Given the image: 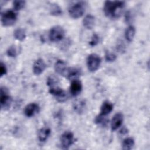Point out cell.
Returning <instances> with one entry per match:
<instances>
[{
    "mask_svg": "<svg viewBox=\"0 0 150 150\" xmlns=\"http://www.w3.org/2000/svg\"><path fill=\"white\" fill-rule=\"evenodd\" d=\"M125 7V2L121 1H106L103 11L105 15L110 19H117L122 14Z\"/></svg>",
    "mask_w": 150,
    "mask_h": 150,
    "instance_id": "1",
    "label": "cell"
},
{
    "mask_svg": "<svg viewBox=\"0 0 150 150\" xmlns=\"http://www.w3.org/2000/svg\"><path fill=\"white\" fill-rule=\"evenodd\" d=\"M86 2L79 1L71 5L69 9V15L73 19H78L81 17L85 12Z\"/></svg>",
    "mask_w": 150,
    "mask_h": 150,
    "instance_id": "2",
    "label": "cell"
},
{
    "mask_svg": "<svg viewBox=\"0 0 150 150\" xmlns=\"http://www.w3.org/2000/svg\"><path fill=\"white\" fill-rule=\"evenodd\" d=\"M17 13L13 10H7L1 15L2 26L9 27L13 25L17 20Z\"/></svg>",
    "mask_w": 150,
    "mask_h": 150,
    "instance_id": "3",
    "label": "cell"
},
{
    "mask_svg": "<svg viewBox=\"0 0 150 150\" xmlns=\"http://www.w3.org/2000/svg\"><path fill=\"white\" fill-rule=\"evenodd\" d=\"M65 31L60 26H54L52 27L49 33V38L51 42H57L61 41L64 37Z\"/></svg>",
    "mask_w": 150,
    "mask_h": 150,
    "instance_id": "4",
    "label": "cell"
},
{
    "mask_svg": "<svg viewBox=\"0 0 150 150\" xmlns=\"http://www.w3.org/2000/svg\"><path fill=\"white\" fill-rule=\"evenodd\" d=\"M101 62V59L98 54L96 53L89 54L87 58V66L88 70L90 72H95L99 69Z\"/></svg>",
    "mask_w": 150,
    "mask_h": 150,
    "instance_id": "5",
    "label": "cell"
},
{
    "mask_svg": "<svg viewBox=\"0 0 150 150\" xmlns=\"http://www.w3.org/2000/svg\"><path fill=\"white\" fill-rule=\"evenodd\" d=\"M0 91V103L1 107L2 110H6L8 109L12 103V98L9 94V91L8 88L2 86L1 87Z\"/></svg>",
    "mask_w": 150,
    "mask_h": 150,
    "instance_id": "6",
    "label": "cell"
},
{
    "mask_svg": "<svg viewBox=\"0 0 150 150\" xmlns=\"http://www.w3.org/2000/svg\"><path fill=\"white\" fill-rule=\"evenodd\" d=\"M49 92L50 93V94L56 97V99L57 101L60 103L66 101L68 98V95L67 93L59 86L49 88Z\"/></svg>",
    "mask_w": 150,
    "mask_h": 150,
    "instance_id": "7",
    "label": "cell"
},
{
    "mask_svg": "<svg viewBox=\"0 0 150 150\" xmlns=\"http://www.w3.org/2000/svg\"><path fill=\"white\" fill-rule=\"evenodd\" d=\"M74 142V135L69 131H65L60 137V144L63 149H68Z\"/></svg>",
    "mask_w": 150,
    "mask_h": 150,
    "instance_id": "8",
    "label": "cell"
},
{
    "mask_svg": "<svg viewBox=\"0 0 150 150\" xmlns=\"http://www.w3.org/2000/svg\"><path fill=\"white\" fill-rule=\"evenodd\" d=\"M40 111L39 105L35 103L28 104L24 109V114L27 117H32L38 113Z\"/></svg>",
    "mask_w": 150,
    "mask_h": 150,
    "instance_id": "9",
    "label": "cell"
},
{
    "mask_svg": "<svg viewBox=\"0 0 150 150\" xmlns=\"http://www.w3.org/2000/svg\"><path fill=\"white\" fill-rule=\"evenodd\" d=\"M124 116L121 112L116 113L112 117L111 122V128L112 131H115L120 128L123 122Z\"/></svg>",
    "mask_w": 150,
    "mask_h": 150,
    "instance_id": "10",
    "label": "cell"
},
{
    "mask_svg": "<svg viewBox=\"0 0 150 150\" xmlns=\"http://www.w3.org/2000/svg\"><path fill=\"white\" fill-rule=\"evenodd\" d=\"M81 74V70L76 67H68L67 70L66 71V73L65 74V76L69 79L74 80L78 79V78L80 77V76Z\"/></svg>",
    "mask_w": 150,
    "mask_h": 150,
    "instance_id": "11",
    "label": "cell"
},
{
    "mask_svg": "<svg viewBox=\"0 0 150 150\" xmlns=\"http://www.w3.org/2000/svg\"><path fill=\"white\" fill-rule=\"evenodd\" d=\"M46 67V65L42 59H38L35 61L33 64V71L36 75H40L42 74Z\"/></svg>",
    "mask_w": 150,
    "mask_h": 150,
    "instance_id": "12",
    "label": "cell"
},
{
    "mask_svg": "<svg viewBox=\"0 0 150 150\" xmlns=\"http://www.w3.org/2000/svg\"><path fill=\"white\" fill-rule=\"evenodd\" d=\"M83 88V86L81 82L78 79L74 80L71 81L70 91L72 96H78L81 91Z\"/></svg>",
    "mask_w": 150,
    "mask_h": 150,
    "instance_id": "13",
    "label": "cell"
},
{
    "mask_svg": "<svg viewBox=\"0 0 150 150\" xmlns=\"http://www.w3.org/2000/svg\"><path fill=\"white\" fill-rule=\"evenodd\" d=\"M54 67L56 72L62 76H65L68 69L66 62L62 60H57L54 64Z\"/></svg>",
    "mask_w": 150,
    "mask_h": 150,
    "instance_id": "14",
    "label": "cell"
},
{
    "mask_svg": "<svg viewBox=\"0 0 150 150\" xmlns=\"http://www.w3.org/2000/svg\"><path fill=\"white\" fill-rule=\"evenodd\" d=\"M73 107L77 113L81 114L85 111L86 108V101L83 99H78L74 101L73 104Z\"/></svg>",
    "mask_w": 150,
    "mask_h": 150,
    "instance_id": "15",
    "label": "cell"
},
{
    "mask_svg": "<svg viewBox=\"0 0 150 150\" xmlns=\"http://www.w3.org/2000/svg\"><path fill=\"white\" fill-rule=\"evenodd\" d=\"M113 110V105L109 101H105L103 103L100 108V114L106 116Z\"/></svg>",
    "mask_w": 150,
    "mask_h": 150,
    "instance_id": "16",
    "label": "cell"
},
{
    "mask_svg": "<svg viewBox=\"0 0 150 150\" xmlns=\"http://www.w3.org/2000/svg\"><path fill=\"white\" fill-rule=\"evenodd\" d=\"M95 23V18L92 15H87L83 20V25L87 29L93 28Z\"/></svg>",
    "mask_w": 150,
    "mask_h": 150,
    "instance_id": "17",
    "label": "cell"
},
{
    "mask_svg": "<svg viewBox=\"0 0 150 150\" xmlns=\"http://www.w3.org/2000/svg\"><path fill=\"white\" fill-rule=\"evenodd\" d=\"M51 133V130L49 128L43 127L39 129L38 132V138L40 142H45Z\"/></svg>",
    "mask_w": 150,
    "mask_h": 150,
    "instance_id": "18",
    "label": "cell"
},
{
    "mask_svg": "<svg viewBox=\"0 0 150 150\" xmlns=\"http://www.w3.org/2000/svg\"><path fill=\"white\" fill-rule=\"evenodd\" d=\"M135 35V29L134 26L132 25L129 26L126 29L125 32V38L126 40L129 42H132L134 38Z\"/></svg>",
    "mask_w": 150,
    "mask_h": 150,
    "instance_id": "19",
    "label": "cell"
},
{
    "mask_svg": "<svg viewBox=\"0 0 150 150\" xmlns=\"http://www.w3.org/2000/svg\"><path fill=\"white\" fill-rule=\"evenodd\" d=\"M13 36L16 40L19 41H23L25 40L26 36L25 30L21 28H17L13 32Z\"/></svg>",
    "mask_w": 150,
    "mask_h": 150,
    "instance_id": "20",
    "label": "cell"
},
{
    "mask_svg": "<svg viewBox=\"0 0 150 150\" xmlns=\"http://www.w3.org/2000/svg\"><path fill=\"white\" fill-rule=\"evenodd\" d=\"M49 11L51 15L57 16L62 14V8L57 4H51L49 8Z\"/></svg>",
    "mask_w": 150,
    "mask_h": 150,
    "instance_id": "21",
    "label": "cell"
},
{
    "mask_svg": "<svg viewBox=\"0 0 150 150\" xmlns=\"http://www.w3.org/2000/svg\"><path fill=\"white\" fill-rule=\"evenodd\" d=\"M134 139L131 137H128L124 139L122 144V148L124 150H130L134 147Z\"/></svg>",
    "mask_w": 150,
    "mask_h": 150,
    "instance_id": "22",
    "label": "cell"
},
{
    "mask_svg": "<svg viewBox=\"0 0 150 150\" xmlns=\"http://www.w3.org/2000/svg\"><path fill=\"white\" fill-rule=\"evenodd\" d=\"M46 84L49 87V88L57 87L59 86V80L54 75H50L47 79Z\"/></svg>",
    "mask_w": 150,
    "mask_h": 150,
    "instance_id": "23",
    "label": "cell"
},
{
    "mask_svg": "<svg viewBox=\"0 0 150 150\" xmlns=\"http://www.w3.org/2000/svg\"><path fill=\"white\" fill-rule=\"evenodd\" d=\"M108 120L106 118L105 116L101 114H99L94 119V122L99 125L105 126L107 124Z\"/></svg>",
    "mask_w": 150,
    "mask_h": 150,
    "instance_id": "24",
    "label": "cell"
},
{
    "mask_svg": "<svg viewBox=\"0 0 150 150\" xmlns=\"http://www.w3.org/2000/svg\"><path fill=\"white\" fill-rule=\"evenodd\" d=\"M12 4L15 11H20L25 7L26 1L22 0H15L13 1Z\"/></svg>",
    "mask_w": 150,
    "mask_h": 150,
    "instance_id": "25",
    "label": "cell"
},
{
    "mask_svg": "<svg viewBox=\"0 0 150 150\" xmlns=\"http://www.w3.org/2000/svg\"><path fill=\"white\" fill-rule=\"evenodd\" d=\"M7 55L10 57H15L18 55V50L15 45H12L6 50Z\"/></svg>",
    "mask_w": 150,
    "mask_h": 150,
    "instance_id": "26",
    "label": "cell"
},
{
    "mask_svg": "<svg viewBox=\"0 0 150 150\" xmlns=\"http://www.w3.org/2000/svg\"><path fill=\"white\" fill-rule=\"evenodd\" d=\"M105 59L107 62H112L116 60L117 56L114 53H111L109 51H107L105 54Z\"/></svg>",
    "mask_w": 150,
    "mask_h": 150,
    "instance_id": "27",
    "label": "cell"
},
{
    "mask_svg": "<svg viewBox=\"0 0 150 150\" xmlns=\"http://www.w3.org/2000/svg\"><path fill=\"white\" fill-rule=\"evenodd\" d=\"M99 42V36L97 34L94 33L92 35L90 41L89 42V45L91 46H96Z\"/></svg>",
    "mask_w": 150,
    "mask_h": 150,
    "instance_id": "28",
    "label": "cell"
},
{
    "mask_svg": "<svg viewBox=\"0 0 150 150\" xmlns=\"http://www.w3.org/2000/svg\"><path fill=\"white\" fill-rule=\"evenodd\" d=\"M7 73V69L4 63L2 62H1V66H0V76L2 77L3 76L6 74Z\"/></svg>",
    "mask_w": 150,
    "mask_h": 150,
    "instance_id": "29",
    "label": "cell"
}]
</instances>
